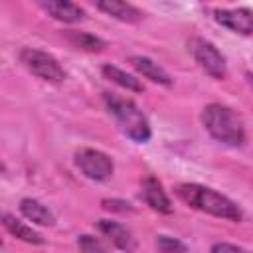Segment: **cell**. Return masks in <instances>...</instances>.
<instances>
[{"label":"cell","mask_w":253,"mask_h":253,"mask_svg":"<svg viewBox=\"0 0 253 253\" xmlns=\"http://www.w3.org/2000/svg\"><path fill=\"white\" fill-rule=\"evenodd\" d=\"M176 194L184 204H188L190 208H194L198 211L210 213V215L219 217V219L235 221V223L243 219L241 208L233 200H229L227 196L215 192L213 188L194 184V182H186V184L176 186Z\"/></svg>","instance_id":"cell-1"},{"label":"cell","mask_w":253,"mask_h":253,"mask_svg":"<svg viewBox=\"0 0 253 253\" xmlns=\"http://www.w3.org/2000/svg\"><path fill=\"white\" fill-rule=\"evenodd\" d=\"M202 125L213 140L225 146H241L245 142V125L241 117L227 105H206L202 111Z\"/></svg>","instance_id":"cell-2"},{"label":"cell","mask_w":253,"mask_h":253,"mask_svg":"<svg viewBox=\"0 0 253 253\" xmlns=\"http://www.w3.org/2000/svg\"><path fill=\"white\" fill-rule=\"evenodd\" d=\"M105 107L109 111V115L115 119L117 126L134 142H148L152 136L150 130V123L144 117V113L136 107L134 101L119 97L115 93H105L103 95Z\"/></svg>","instance_id":"cell-3"},{"label":"cell","mask_w":253,"mask_h":253,"mask_svg":"<svg viewBox=\"0 0 253 253\" xmlns=\"http://www.w3.org/2000/svg\"><path fill=\"white\" fill-rule=\"evenodd\" d=\"M20 61L24 63V67L34 73L36 77H40L42 81L47 83H61L65 79V71L59 65V61L49 55L47 51L42 49H34V47H24L20 51Z\"/></svg>","instance_id":"cell-4"},{"label":"cell","mask_w":253,"mask_h":253,"mask_svg":"<svg viewBox=\"0 0 253 253\" xmlns=\"http://www.w3.org/2000/svg\"><path fill=\"white\" fill-rule=\"evenodd\" d=\"M188 47L196 59V63L208 73L211 75L213 79H225L227 77V63H225V57L219 53V49L204 40V38H192L188 42Z\"/></svg>","instance_id":"cell-5"},{"label":"cell","mask_w":253,"mask_h":253,"mask_svg":"<svg viewBox=\"0 0 253 253\" xmlns=\"http://www.w3.org/2000/svg\"><path fill=\"white\" fill-rule=\"evenodd\" d=\"M75 166L81 170L85 178L95 182L109 180L115 172L113 158L97 148H79L75 152Z\"/></svg>","instance_id":"cell-6"},{"label":"cell","mask_w":253,"mask_h":253,"mask_svg":"<svg viewBox=\"0 0 253 253\" xmlns=\"http://www.w3.org/2000/svg\"><path fill=\"white\" fill-rule=\"evenodd\" d=\"M215 22L221 24L223 28L241 34V36H251L253 34V10L249 8H231V10H217L215 12Z\"/></svg>","instance_id":"cell-7"},{"label":"cell","mask_w":253,"mask_h":253,"mask_svg":"<svg viewBox=\"0 0 253 253\" xmlns=\"http://www.w3.org/2000/svg\"><path fill=\"white\" fill-rule=\"evenodd\" d=\"M36 2L45 14L65 24H77L85 18V10L73 0H36Z\"/></svg>","instance_id":"cell-8"},{"label":"cell","mask_w":253,"mask_h":253,"mask_svg":"<svg viewBox=\"0 0 253 253\" xmlns=\"http://www.w3.org/2000/svg\"><path fill=\"white\" fill-rule=\"evenodd\" d=\"M140 196L146 202V206H150L154 211L158 213H172V202L166 196L162 184L154 178V176H146L140 184Z\"/></svg>","instance_id":"cell-9"},{"label":"cell","mask_w":253,"mask_h":253,"mask_svg":"<svg viewBox=\"0 0 253 253\" xmlns=\"http://www.w3.org/2000/svg\"><path fill=\"white\" fill-rule=\"evenodd\" d=\"M97 8L101 12H105L107 16L119 20V22H125V24H138L142 20V12L132 6L130 2L126 0H95Z\"/></svg>","instance_id":"cell-10"},{"label":"cell","mask_w":253,"mask_h":253,"mask_svg":"<svg viewBox=\"0 0 253 253\" xmlns=\"http://www.w3.org/2000/svg\"><path fill=\"white\" fill-rule=\"evenodd\" d=\"M97 229L109 237V241L123 251H134L136 249V241L132 237V233L119 221H111V219H99L97 221Z\"/></svg>","instance_id":"cell-11"},{"label":"cell","mask_w":253,"mask_h":253,"mask_svg":"<svg viewBox=\"0 0 253 253\" xmlns=\"http://www.w3.org/2000/svg\"><path fill=\"white\" fill-rule=\"evenodd\" d=\"M130 65H132L142 77L150 79L152 83H158V85H164V87H170V85H172L170 73H168L164 67H160L158 63H154V61H152L150 57H146V55H132V57H130Z\"/></svg>","instance_id":"cell-12"},{"label":"cell","mask_w":253,"mask_h":253,"mask_svg":"<svg viewBox=\"0 0 253 253\" xmlns=\"http://www.w3.org/2000/svg\"><path fill=\"white\" fill-rule=\"evenodd\" d=\"M20 211L24 217H28L30 221H34L38 225H53L55 223V217L47 210V206H43L42 202H38L34 198H24L20 202Z\"/></svg>","instance_id":"cell-13"},{"label":"cell","mask_w":253,"mask_h":253,"mask_svg":"<svg viewBox=\"0 0 253 253\" xmlns=\"http://www.w3.org/2000/svg\"><path fill=\"white\" fill-rule=\"evenodd\" d=\"M2 225H4L14 237H18V239H22V241H26V243H32V245H42V243H43V237H42L36 229H32V227L26 225L24 221L16 219L12 213H2Z\"/></svg>","instance_id":"cell-14"},{"label":"cell","mask_w":253,"mask_h":253,"mask_svg":"<svg viewBox=\"0 0 253 253\" xmlns=\"http://www.w3.org/2000/svg\"><path fill=\"white\" fill-rule=\"evenodd\" d=\"M101 71H103V75L107 79H111L113 83H117L119 87H123L126 91H134V93H142L144 91V85L136 77H132L130 73H126V71H123V69H119V67H115L111 63H105L101 67Z\"/></svg>","instance_id":"cell-15"},{"label":"cell","mask_w":253,"mask_h":253,"mask_svg":"<svg viewBox=\"0 0 253 253\" xmlns=\"http://www.w3.org/2000/svg\"><path fill=\"white\" fill-rule=\"evenodd\" d=\"M67 40L79 47V49H85V51H101L105 47V42L93 34H87V32H67L65 34Z\"/></svg>","instance_id":"cell-16"},{"label":"cell","mask_w":253,"mask_h":253,"mask_svg":"<svg viewBox=\"0 0 253 253\" xmlns=\"http://www.w3.org/2000/svg\"><path fill=\"white\" fill-rule=\"evenodd\" d=\"M156 247H158L160 251H164V253L188 251V247H186L182 241H178V239H174V237H168V235H160V237L156 239Z\"/></svg>","instance_id":"cell-17"},{"label":"cell","mask_w":253,"mask_h":253,"mask_svg":"<svg viewBox=\"0 0 253 253\" xmlns=\"http://www.w3.org/2000/svg\"><path fill=\"white\" fill-rule=\"evenodd\" d=\"M77 245H79L81 251H87V253H93V251H107V245L101 243L99 239H95L93 235H79Z\"/></svg>","instance_id":"cell-18"},{"label":"cell","mask_w":253,"mask_h":253,"mask_svg":"<svg viewBox=\"0 0 253 253\" xmlns=\"http://www.w3.org/2000/svg\"><path fill=\"white\" fill-rule=\"evenodd\" d=\"M103 204V208L105 210H109V211H132V208H130V204L128 202H123V200H103L101 202Z\"/></svg>","instance_id":"cell-19"},{"label":"cell","mask_w":253,"mask_h":253,"mask_svg":"<svg viewBox=\"0 0 253 253\" xmlns=\"http://www.w3.org/2000/svg\"><path fill=\"white\" fill-rule=\"evenodd\" d=\"M211 251L213 253H217V251H243V247L237 245V243H225V241H221V243H213L211 245Z\"/></svg>","instance_id":"cell-20"},{"label":"cell","mask_w":253,"mask_h":253,"mask_svg":"<svg viewBox=\"0 0 253 253\" xmlns=\"http://www.w3.org/2000/svg\"><path fill=\"white\" fill-rule=\"evenodd\" d=\"M249 79H251V85H253V77H249Z\"/></svg>","instance_id":"cell-21"}]
</instances>
